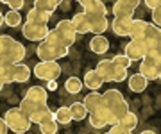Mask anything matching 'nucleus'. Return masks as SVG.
Instances as JSON below:
<instances>
[{
	"instance_id": "b1692460",
	"label": "nucleus",
	"mask_w": 161,
	"mask_h": 134,
	"mask_svg": "<svg viewBox=\"0 0 161 134\" xmlns=\"http://www.w3.org/2000/svg\"><path fill=\"white\" fill-rule=\"evenodd\" d=\"M145 29H147V22H143V20H132L131 30H129L131 40H142V38H143Z\"/></svg>"
},
{
	"instance_id": "39448f33",
	"label": "nucleus",
	"mask_w": 161,
	"mask_h": 134,
	"mask_svg": "<svg viewBox=\"0 0 161 134\" xmlns=\"http://www.w3.org/2000/svg\"><path fill=\"white\" fill-rule=\"evenodd\" d=\"M142 77H145L147 81H158L161 77V54L158 48H150L145 54V57L140 63V72Z\"/></svg>"
},
{
	"instance_id": "2eb2a0df",
	"label": "nucleus",
	"mask_w": 161,
	"mask_h": 134,
	"mask_svg": "<svg viewBox=\"0 0 161 134\" xmlns=\"http://www.w3.org/2000/svg\"><path fill=\"white\" fill-rule=\"evenodd\" d=\"M72 25H74V29L77 34H88L90 32V22H88V18L84 13H77L74 14V18L70 20Z\"/></svg>"
},
{
	"instance_id": "bb28decb",
	"label": "nucleus",
	"mask_w": 161,
	"mask_h": 134,
	"mask_svg": "<svg viewBox=\"0 0 161 134\" xmlns=\"http://www.w3.org/2000/svg\"><path fill=\"white\" fill-rule=\"evenodd\" d=\"M4 24L7 25V27H18V25L22 24V14H20V11H9L7 14H4Z\"/></svg>"
},
{
	"instance_id": "f704fd0d",
	"label": "nucleus",
	"mask_w": 161,
	"mask_h": 134,
	"mask_svg": "<svg viewBox=\"0 0 161 134\" xmlns=\"http://www.w3.org/2000/svg\"><path fill=\"white\" fill-rule=\"evenodd\" d=\"M58 88V81H50V82H47V91H52V89H56Z\"/></svg>"
},
{
	"instance_id": "f257e3e1",
	"label": "nucleus",
	"mask_w": 161,
	"mask_h": 134,
	"mask_svg": "<svg viewBox=\"0 0 161 134\" xmlns=\"http://www.w3.org/2000/svg\"><path fill=\"white\" fill-rule=\"evenodd\" d=\"M102 104H104V109H106V115H108V125L118 123L120 118L125 115L127 111H131L127 100L124 99L122 91H118V89H108V91H104Z\"/></svg>"
},
{
	"instance_id": "4be33fe9",
	"label": "nucleus",
	"mask_w": 161,
	"mask_h": 134,
	"mask_svg": "<svg viewBox=\"0 0 161 134\" xmlns=\"http://www.w3.org/2000/svg\"><path fill=\"white\" fill-rule=\"evenodd\" d=\"M52 14H48V13H43L40 11V9H36V7H32L29 13H27V22H34V24H48V20H50Z\"/></svg>"
},
{
	"instance_id": "6ab92c4d",
	"label": "nucleus",
	"mask_w": 161,
	"mask_h": 134,
	"mask_svg": "<svg viewBox=\"0 0 161 134\" xmlns=\"http://www.w3.org/2000/svg\"><path fill=\"white\" fill-rule=\"evenodd\" d=\"M147 86H149V81H147L145 77H142L140 73H132V75L129 77V89L134 91V93H142V91H145V88Z\"/></svg>"
},
{
	"instance_id": "473e14b6",
	"label": "nucleus",
	"mask_w": 161,
	"mask_h": 134,
	"mask_svg": "<svg viewBox=\"0 0 161 134\" xmlns=\"http://www.w3.org/2000/svg\"><path fill=\"white\" fill-rule=\"evenodd\" d=\"M152 25H156V27L161 25V6L152 9Z\"/></svg>"
},
{
	"instance_id": "cd10ccee",
	"label": "nucleus",
	"mask_w": 161,
	"mask_h": 134,
	"mask_svg": "<svg viewBox=\"0 0 161 134\" xmlns=\"http://www.w3.org/2000/svg\"><path fill=\"white\" fill-rule=\"evenodd\" d=\"M54 118H56V122H58V123H63V125L70 123V122H72V113H70V107H59V109L54 113Z\"/></svg>"
},
{
	"instance_id": "a878e982",
	"label": "nucleus",
	"mask_w": 161,
	"mask_h": 134,
	"mask_svg": "<svg viewBox=\"0 0 161 134\" xmlns=\"http://www.w3.org/2000/svg\"><path fill=\"white\" fill-rule=\"evenodd\" d=\"M70 113H72V120H84L88 116V111L82 102H74L70 105Z\"/></svg>"
},
{
	"instance_id": "9b49d317",
	"label": "nucleus",
	"mask_w": 161,
	"mask_h": 134,
	"mask_svg": "<svg viewBox=\"0 0 161 134\" xmlns=\"http://www.w3.org/2000/svg\"><path fill=\"white\" fill-rule=\"evenodd\" d=\"M147 52H149V47H147V43L143 40H131V43L125 45V54L124 56L131 63H134V61H142Z\"/></svg>"
},
{
	"instance_id": "dca6fc26",
	"label": "nucleus",
	"mask_w": 161,
	"mask_h": 134,
	"mask_svg": "<svg viewBox=\"0 0 161 134\" xmlns=\"http://www.w3.org/2000/svg\"><path fill=\"white\" fill-rule=\"evenodd\" d=\"M90 50L95 54H104L109 50V41H108V38L102 34H97L93 36L92 41H90Z\"/></svg>"
},
{
	"instance_id": "393cba45",
	"label": "nucleus",
	"mask_w": 161,
	"mask_h": 134,
	"mask_svg": "<svg viewBox=\"0 0 161 134\" xmlns=\"http://www.w3.org/2000/svg\"><path fill=\"white\" fill-rule=\"evenodd\" d=\"M122 125V127H125V129H129V131H134L136 129V125H138V116L134 115V113H131V111H127L125 115L120 118V122H118Z\"/></svg>"
},
{
	"instance_id": "0eeeda50",
	"label": "nucleus",
	"mask_w": 161,
	"mask_h": 134,
	"mask_svg": "<svg viewBox=\"0 0 161 134\" xmlns=\"http://www.w3.org/2000/svg\"><path fill=\"white\" fill-rule=\"evenodd\" d=\"M4 122H6L9 131H13V132H16V134H25L31 129L29 116H27L20 107H11V109L6 113Z\"/></svg>"
},
{
	"instance_id": "72a5a7b5",
	"label": "nucleus",
	"mask_w": 161,
	"mask_h": 134,
	"mask_svg": "<svg viewBox=\"0 0 161 134\" xmlns=\"http://www.w3.org/2000/svg\"><path fill=\"white\" fill-rule=\"evenodd\" d=\"M7 6L11 7V11H20L23 7V0H9Z\"/></svg>"
},
{
	"instance_id": "20e7f679",
	"label": "nucleus",
	"mask_w": 161,
	"mask_h": 134,
	"mask_svg": "<svg viewBox=\"0 0 161 134\" xmlns=\"http://www.w3.org/2000/svg\"><path fill=\"white\" fill-rule=\"evenodd\" d=\"M75 36H77V32H75L72 22H70V20H61V22L56 25V29L48 30V34H47L45 40L70 48L75 43Z\"/></svg>"
},
{
	"instance_id": "a211bd4d",
	"label": "nucleus",
	"mask_w": 161,
	"mask_h": 134,
	"mask_svg": "<svg viewBox=\"0 0 161 134\" xmlns=\"http://www.w3.org/2000/svg\"><path fill=\"white\" fill-rule=\"evenodd\" d=\"M82 104H84L88 115H90L92 111H95L98 105L102 104V93H98V91H92V93H88L86 97H84V100H82Z\"/></svg>"
},
{
	"instance_id": "f3484780",
	"label": "nucleus",
	"mask_w": 161,
	"mask_h": 134,
	"mask_svg": "<svg viewBox=\"0 0 161 134\" xmlns=\"http://www.w3.org/2000/svg\"><path fill=\"white\" fill-rule=\"evenodd\" d=\"M102 79L98 77V73L95 70H88L86 73H84V82H82V86L90 88V89H93V91H97V89H100L102 88Z\"/></svg>"
},
{
	"instance_id": "c85d7f7f",
	"label": "nucleus",
	"mask_w": 161,
	"mask_h": 134,
	"mask_svg": "<svg viewBox=\"0 0 161 134\" xmlns=\"http://www.w3.org/2000/svg\"><path fill=\"white\" fill-rule=\"evenodd\" d=\"M40 125V131L41 134H56L58 132V122H56V118H50V120H43Z\"/></svg>"
},
{
	"instance_id": "58836bf2",
	"label": "nucleus",
	"mask_w": 161,
	"mask_h": 134,
	"mask_svg": "<svg viewBox=\"0 0 161 134\" xmlns=\"http://www.w3.org/2000/svg\"><path fill=\"white\" fill-rule=\"evenodd\" d=\"M4 24V14H2V13H0V25Z\"/></svg>"
},
{
	"instance_id": "ddd939ff",
	"label": "nucleus",
	"mask_w": 161,
	"mask_h": 134,
	"mask_svg": "<svg viewBox=\"0 0 161 134\" xmlns=\"http://www.w3.org/2000/svg\"><path fill=\"white\" fill-rule=\"evenodd\" d=\"M142 40L147 43L149 50L150 48H158V50H159L161 48V30H159V27H156V25H152V24H147V29H145Z\"/></svg>"
},
{
	"instance_id": "7ed1b4c3",
	"label": "nucleus",
	"mask_w": 161,
	"mask_h": 134,
	"mask_svg": "<svg viewBox=\"0 0 161 134\" xmlns=\"http://www.w3.org/2000/svg\"><path fill=\"white\" fill-rule=\"evenodd\" d=\"M25 59V47L7 34L0 36V63L18 64Z\"/></svg>"
},
{
	"instance_id": "7c9ffc66",
	"label": "nucleus",
	"mask_w": 161,
	"mask_h": 134,
	"mask_svg": "<svg viewBox=\"0 0 161 134\" xmlns=\"http://www.w3.org/2000/svg\"><path fill=\"white\" fill-rule=\"evenodd\" d=\"M111 61H113V63H115L116 66H120V68H125V70L132 64L131 61H129V59H127L125 56H124V54H120V56H115V57L111 59Z\"/></svg>"
},
{
	"instance_id": "412c9836",
	"label": "nucleus",
	"mask_w": 161,
	"mask_h": 134,
	"mask_svg": "<svg viewBox=\"0 0 161 134\" xmlns=\"http://www.w3.org/2000/svg\"><path fill=\"white\" fill-rule=\"evenodd\" d=\"M31 77V70L27 64L18 63L14 64V75H13V82H27Z\"/></svg>"
},
{
	"instance_id": "c9c22d12",
	"label": "nucleus",
	"mask_w": 161,
	"mask_h": 134,
	"mask_svg": "<svg viewBox=\"0 0 161 134\" xmlns=\"http://www.w3.org/2000/svg\"><path fill=\"white\" fill-rule=\"evenodd\" d=\"M7 131H9V129H7L6 122H4V120L0 118V134H7Z\"/></svg>"
},
{
	"instance_id": "1a4fd4ad",
	"label": "nucleus",
	"mask_w": 161,
	"mask_h": 134,
	"mask_svg": "<svg viewBox=\"0 0 161 134\" xmlns=\"http://www.w3.org/2000/svg\"><path fill=\"white\" fill-rule=\"evenodd\" d=\"M34 75L40 79V81L50 82V81H58V77L61 75V66L56 61H41L34 66Z\"/></svg>"
},
{
	"instance_id": "c756f323",
	"label": "nucleus",
	"mask_w": 161,
	"mask_h": 134,
	"mask_svg": "<svg viewBox=\"0 0 161 134\" xmlns=\"http://www.w3.org/2000/svg\"><path fill=\"white\" fill-rule=\"evenodd\" d=\"M64 88H66V91L72 95L79 93L80 89H82V81L80 79H77V77H70L68 81L64 82Z\"/></svg>"
},
{
	"instance_id": "423d86ee",
	"label": "nucleus",
	"mask_w": 161,
	"mask_h": 134,
	"mask_svg": "<svg viewBox=\"0 0 161 134\" xmlns=\"http://www.w3.org/2000/svg\"><path fill=\"white\" fill-rule=\"evenodd\" d=\"M95 72L98 73V77L102 79V82H124L127 79V70L116 66L111 59H102L97 63Z\"/></svg>"
},
{
	"instance_id": "5701e85b",
	"label": "nucleus",
	"mask_w": 161,
	"mask_h": 134,
	"mask_svg": "<svg viewBox=\"0 0 161 134\" xmlns=\"http://www.w3.org/2000/svg\"><path fill=\"white\" fill-rule=\"evenodd\" d=\"M61 2H63V0H34V7L40 9V11H43V13L52 14V13L58 9V6Z\"/></svg>"
},
{
	"instance_id": "4c0bfd02",
	"label": "nucleus",
	"mask_w": 161,
	"mask_h": 134,
	"mask_svg": "<svg viewBox=\"0 0 161 134\" xmlns=\"http://www.w3.org/2000/svg\"><path fill=\"white\" fill-rule=\"evenodd\" d=\"M140 134H156V132H154V131H150V129H147V131H142Z\"/></svg>"
},
{
	"instance_id": "aec40b11",
	"label": "nucleus",
	"mask_w": 161,
	"mask_h": 134,
	"mask_svg": "<svg viewBox=\"0 0 161 134\" xmlns=\"http://www.w3.org/2000/svg\"><path fill=\"white\" fill-rule=\"evenodd\" d=\"M82 9H84V11H82L84 14H92V16H108V9H106L102 0H95L93 4L82 7Z\"/></svg>"
},
{
	"instance_id": "f03ea898",
	"label": "nucleus",
	"mask_w": 161,
	"mask_h": 134,
	"mask_svg": "<svg viewBox=\"0 0 161 134\" xmlns=\"http://www.w3.org/2000/svg\"><path fill=\"white\" fill-rule=\"evenodd\" d=\"M47 100H48V91H47L45 88L31 86L18 107L31 118L32 115H36V113H40V111L48 107V105H47Z\"/></svg>"
},
{
	"instance_id": "6e6552de",
	"label": "nucleus",
	"mask_w": 161,
	"mask_h": 134,
	"mask_svg": "<svg viewBox=\"0 0 161 134\" xmlns=\"http://www.w3.org/2000/svg\"><path fill=\"white\" fill-rule=\"evenodd\" d=\"M68 52H70V48L63 47V45H58V43H52V41H47V40H43L38 45V48H36V54H38L40 61H45V63L59 61L61 57L68 56Z\"/></svg>"
},
{
	"instance_id": "f8f14e48",
	"label": "nucleus",
	"mask_w": 161,
	"mask_h": 134,
	"mask_svg": "<svg viewBox=\"0 0 161 134\" xmlns=\"http://www.w3.org/2000/svg\"><path fill=\"white\" fill-rule=\"evenodd\" d=\"M142 0H116L113 6V14L115 18H131L132 13L136 11Z\"/></svg>"
},
{
	"instance_id": "4468645a",
	"label": "nucleus",
	"mask_w": 161,
	"mask_h": 134,
	"mask_svg": "<svg viewBox=\"0 0 161 134\" xmlns=\"http://www.w3.org/2000/svg\"><path fill=\"white\" fill-rule=\"evenodd\" d=\"M131 24H132V18H115L113 24H111V29L116 36H129Z\"/></svg>"
},
{
	"instance_id": "2f4dec72",
	"label": "nucleus",
	"mask_w": 161,
	"mask_h": 134,
	"mask_svg": "<svg viewBox=\"0 0 161 134\" xmlns=\"http://www.w3.org/2000/svg\"><path fill=\"white\" fill-rule=\"evenodd\" d=\"M106 134H131V131L125 127H122L120 123H115V125H111L109 132H106Z\"/></svg>"
},
{
	"instance_id": "9d476101",
	"label": "nucleus",
	"mask_w": 161,
	"mask_h": 134,
	"mask_svg": "<svg viewBox=\"0 0 161 134\" xmlns=\"http://www.w3.org/2000/svg\"><path fill=\"white\" fill-rule=\"evenodd\" d=\"M48 27L45 24H34V22H25L22 27V34L31 41H43L48 34Z\"/></svg>"
},
{
	"instance_id": "ea45409f",
	"label": "nucleus",
	"mask_w": 161,
	"mask_h": 134,
	"mask_svg": "<svg viewBox=\"0 0 161 134\" xmlns=\"http://www.w3.org/2000/svg\"><path fill=\"white\" fill-rule=\"evenodd\" d=\"M0 2H2V4H7V2H9V0H0Z\"/></svg>"
},
{
	"instance_id": "e433bc0d",
	"label": "nucleus",
	"mask_w": 161,
	"mask_h": 134,
	"mask_svg": "<svg viewBox=\"0 0 161 134\" xmlns=\"http://www.w3.org/2000/svg\"><path fill=\"white\" fill-rule=\"evenodd\" d=\"M77 2H79V4H80L82 7H86V6H90V4H93L95 0H77Z\"/></svg>"
}]
</instances>
